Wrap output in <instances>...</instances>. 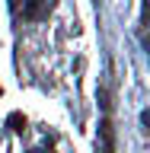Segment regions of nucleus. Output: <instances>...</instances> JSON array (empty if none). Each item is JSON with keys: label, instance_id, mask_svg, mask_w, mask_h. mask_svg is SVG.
Masks as SVG:
<instances>
[{"label": "nucleus", "instance_id": "f257e3e1", "mask_svg": "<svg viewBox=\"0 0 150 153\" xmlns=\"http://www.w3.org/2000/svg\"><path fill=\"white\" fill-rule=\"evenodd\" d=\"M54 10V0H26V19H45Z\"/></svg>", "mask_w": 150, "mask_h": 153}, {"label": "nucleus", "instance_id": "f03ea898", "mask_svg": "<svg viewBox=\"0 0 150 153\" xmlns=\"http://www.w3.org/2000/svg\"><path fill=\"white\" fill-rule=\"evenodd\" d=\"M10 124H13V131H22L26 118H22V115H10Z\"/></svg>", "mask_w": 150, "mask_h": 153}, {"label": "nucleus", "instance_id": "7ed1b4c3", "mask_svg": "<svg viewBox=\"0 0 150 153\" xmlns=\"http://www.w3.org/2000/svg\"><path fill=\"white\" fill-rule=\"evenodd\" d=\"M32 153H51V150H32Z\"/></svg>", "mask_w": 150, "mask_h": 153}]
</instances>
